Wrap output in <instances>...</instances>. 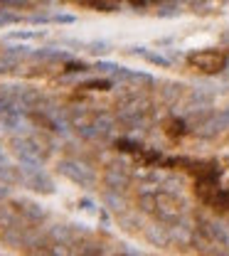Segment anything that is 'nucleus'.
<instances>
[{
	"instance_id": "f257e3e1",
	"label": "nucleus",
	"mask_w": 229,
	"mask_h": 256,
	"mask_svg": "<svg viewBox=\"0 0 229 256\" xmlns=\"http://www.w3.org/2000/svg\"><path fill=\"white\" fill-rule=\"evenodd\" d=\"M229 64V57L224 52H217V50H200V52H192L188 57V66L195 69V72H202V74H220L224 72Z\"/></svg>"
}]
</instances>
